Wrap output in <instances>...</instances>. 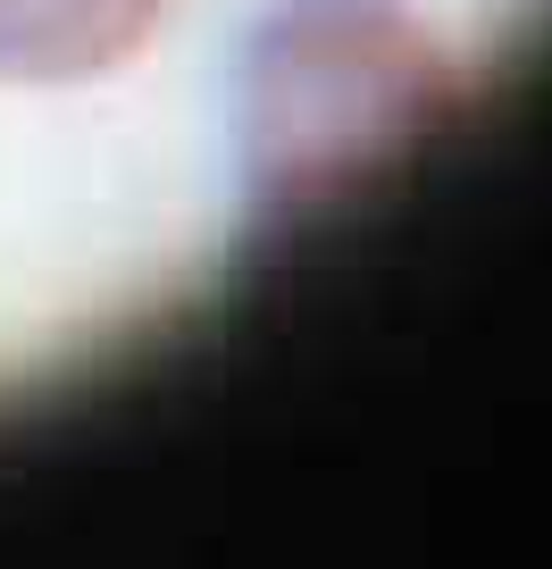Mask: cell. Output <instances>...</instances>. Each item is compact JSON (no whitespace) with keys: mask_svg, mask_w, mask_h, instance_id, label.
<instances>
[{"mask_svg":"<svg viewBox=\"0 0 552 569\" xmlns=\"http://www.w3.org/2000/svg\"><path fill=\"white\" fill-rule=\"evenodd\" d=\"M184 0H0V92H92L160 51Z\"/></svg>","mask_w":552,"mask_h":569,"instance_id":"cell-2","label":"cell"},{"mask_svg":"<svg viewBox=\"0 0 552 569\" xmlns=\"http://www.w3.org/2000/svg\"><path fill=\"white\" fill-rule=\"evenodd\" d=\"M469 101V42L419 0H260L227 59V184L251 234L327 210Z\"/></svg>","mask_w":552,"mask_h":569,"instance_id":"cell-1","label":"cell"}]
</instances>
